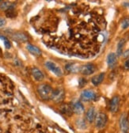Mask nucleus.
Segmentation results:
<instances>
[{
  "label": "nucleus",
  "mask_w": 129,
  "mask_h": 133,
  "mask_svg": "<svg viewBox=\"0 0 129 133\" xmlns=\"http://www.w3.org/2000/svg\"><path fill=\"white\" fill-rule=\"evenodd\" d=\"M96 116H97V113H96L95 108H93V107L90 108L86 115V120L88 121V122H90V123L93 122L96 119Z\"/></svg>",
  "instance_id": "nucleus-12"
},
{
  "label": "nucleus",
  "mask_w": 129,
  "mask_h": 133,
  "mask_svg": "<svg viewBox=\"0 0 129 133\" xmlns=\"http://www.w3.org/2000/svg\"><path fill=\"white\" fill-rule=\"evenodd\" d=\"M104 78H105V73H101L99 75H97L94 77H93L91 79V82L94 86H98L102 82Z\"/></svg>",
  "instance_id": "nucleus-14"
},
{
  "label": "nucleus",
  "mask_w": 129,
  "mask_h": 133,
  "mask_svg": "<svg viewBox=\"0 0 129 133\" xmlns=\"http://www.w3.org/2000/svg\"><path fill=\"white\" fill-rule=\"evenodd\" d=\"M6 17H8V18H13V17H15L16 14L14 11V8H11V9L6 10Z\"/></svg>",
  "instance_id": "nucleus-21"
},
{
  "label": "nucleus",
  "mask_w": 129,
  "mask_h": 133,
  "mask_svg": "<svg viewBox=\"0 0 129 133\" xmlns=\"http://www.w3.org/2000/svg\"><path fill=\"white\" fill-rule=\"evenodd\" d=\"M0 39H2V40L3 41L4 45H5L6 48L10 49V48H11V43H10V40H9L7 37H4V36H2V35H0Z\"/></svg>",
  "instance_id": "nucleus-20"
},
{
  "label": "nucleus",
  "mask_w": 129,
  "mask_h": 133,
  "mask_svg": "<svg viewBox=\"0 0 129 133\" xmlns=\"http://www.w3.org/2000/svg\"><path fill=\"white\" fill-rule=\"evenodd\" d=\"M31 73L33 75V78L37 81H42L44 79V75L43 73L37 68H33L31 70Z\"/></svg>",
  "instance_id": "nucleus-13"
},
{
  "label": "nucleus",
  "mask_w": 129,
  "mask_h": 133,
  "mask_svg": "<svg viewBox=\"0 0 129 133\" xmlns=\"http://www.w3.org/2000/svg\"><path fill=\"white\" fill-rule=\"evenodd\" d=\"M45 66H47V68L48 70H50L56 75H57V76H62L63 75V71H62L61 68L55 63H53L52 61H47L45 63Z\"/></svg>",
  "instance_id": "nucleus-4"
},
{
  "label": "nucleus",
  "mask_w": 129,
  "mask_h": 133,
  "mask_svg": "<svg viewBox=\"0 0 129 133\" xmlns=\"http://www.w3.org/2000/svg\"><path fill=\"white\" fill-rule=\"evenodd\" d=\"M107 121H108V117L106 114L103 113V112H100L97 115L96 119H95V125L98 128H103L106 124H107Z\"/></svg>",
  "instance_id": "nucleus-3"
},
{
  "label": "nucleus",
  "mask_w": 129,
  "mask_h": 133,
  "mask_svg": "<svg viewBox=\"0 0 129 133\" xmlns=\"http://www.w3.org/2000/svg\"><path fill=\"white\" fill-rule=\"evenodd\" d=\"M86 82H87V81L85 78H81L79 80V85L81 87H84V85L86 84Z\"/></svg>",
  "instance_id": "nucleus-24"
},
{
  "label": "nucleus",
  "mask_w": 129,
  "mask_h": 133,
  "mask_svg": "<svg viewBox=\"0 0 129 133\" xmlns=\"http://www.w3.org/2000/svg\"><path fill=\"white\" fill-rule=\"evenodd\" d=\"M120 127L122 133H128L129 131V123L127 120V116L126 114H122L120 119Z\"/></svg>",
  "instance_id": "nucleus-8"
},
{
  "label": "nucleus",
  "mask_w": 129,
  "mask_h": 133,
  "mask_svg": "<svg viewBox=\"0 0 129 133\" xmlns=\"http://www.w3.org/2000/svg\"><path fill=\"white\" fill-rule=\"evenodd\" d=\"M26 48H27V50H28V51H29L31 54H33V55H34V56H39L41 55V51H40V50L37 47H36V46H34V45L28 44V45L26 46Z\"/></svg>",
  "instance_id": "nucleus-15"
},
{
  "label": "nucleus",
  "mask_w": 129,
  "mask_h": 133,
  "mask_svg": "<svg viewBox=\"0 0 129 133\" xmlns=\"http://www.w3.org/2000/svg\"><path fill=\"white\" fill-rule=\"evenodd\" d=\"M38 94L40 97L44 100H48L52 98V95L53 93V90L51 86L47 84H42L38 87L37 89Z\"/></svg>",
  "instance_id": "nucleus-2"
},
{
  "label": "nucleus",
  "mask_w": 129,
  "mask_h": 133,
  "mask_svg": "<svg viewBox=\"0 0 129 133\" xmlns=\"http://www.w3.org/2000/svg\"><path fill=\"white\" fill-rule=\"evenodd\" d=\"M2 53V50H1V48H0V54Z\"/></svg>",
  "instance_id": "nucleus-28"
},
{
  "label": "nucleus",
  "mask_w": 129,
  "mask_h": 133,
  "mask_svg": "<svg viewBox=\"0 0 129 133\" xmlns=\"http://www.w3.org/2000/svg\"><path fill=\"white\" fill-rule=\"evenodd\" d=\"M71 108H72L73 112L76 114H82L84 112V106L79 101H76L75 102H74Z\"/></svg>",
  "instance_id": "nucleus-11"
},
{
  "label": "nucleus",
  "mask_w": 129,
  "mask_h": 133,
  "mask_svg": "<svg viewBox=\"0 0 129 133\" xmlns=\"http://www.w3.org/2000/svg\"><path fill=\"white\" fill-rule=\"evenodd\" d=\"M97 95L93 90H86L82 92L81 94V100L83 102H90L96 98Z\"/></svg>",
  "instance_id": "nucleus-6"
},
{
  "label": "nucleus",
  "mask_w": 129,
  "mask_h": 133,
  "mask_svg": "<svg viewBox=\"0 0 129 133\" xmlns=\"http://www.w3.org/2000/svg\"><path fill=\"white\" fill-rule=\"evenodd\" d=\"M117 63V56L115 53H109L107 57V64L109 68H114Z\"/></svg>",
  "instance_id": "nucleus-9"
},
{
  "label": "nucleus",
  "mask_w": 129,
  "mask_h": 133,
  "mask_svg": "<svg viewBox=\"0 0 129 133\" xmlns=\"http://www.w3.org/2000/svg\"><path fill=\"white\" fill-rule=\"evenodd\" d=\"M76 123H77V124H78V128H82V129H84V128H86V122H85V121L83 120V119H79Z\"/></svg>",
  "instance_id": "nucleus-22"
},
{
  "label": "nucleus",
  "mask_w": 129,
  "mask_h": 133,
  "mask_svg": "<svg viewBox=\"0 0 129 133\" xmlns=\"http://www.w3.org/2000/svg\"><path fill=\"white\" fill-rule=\"evenodd\" d=\"M121 27L124 29H127V28L129 27V18H124L122 21V22H121Z\"/></svg>",
  "instance_id": "nucleus-23"
},
{
  "label": "nucleus",
  "mask_w": 129,
  "mask_h": 133,
  "mask_svg": "<svg viewBox=\"0 0 129 133\" xmlns=\"http://www.w3.org/2000/svg\"><path fill=\"white\" fill-rule=\"evenodd\" d=\"M124 66H125V68L129 69V59L126 60V62L124 63Z\"/></svg>",
  "instance_id": "nucleus-26"
},
{
  "label": "nucleus",
  "mask_w": 129,
  "mask_h": 133,
  "mask_svg": "<svg viewBox=\"0 0 129 133\" xmlns=\"http://www.w3.org/2000/svg\"><path fill=\"white\" fill-rule=\"evenodd\" d=\"M6 25V20L4 18H0V28Z\"/></svg>",
  "instance_id": "nucleus-25"
},
{
  "label": "nucleus",
  "mask_w": 129,
  "mask_h": 133,
  "mask_svg": "<svg viewBox=\"0 0 129 133\" xmlns=\"http://www.w3.org/2000/svg\"><path fill=\"white\" fill-rule=\"evenodd\" d=\"M64 97H65V92H64V90L61 88H58L53 90L51 99H52L56 102H60L63 100Z\"/></svg>",
  "instance_id": "nucleus-7"
},
{
  "label": "nucleus",
  "mask_w": 129,
  "mask_h": 133,
  "mask_svg": "<svg viewBox=\"0 0 129 133\" xmlns=\"http://www.w3.org/2000/svg\"><path fill=\"white\" fill-rule=\"evenodd\" d=\"M124 44H125V40L124 39H121L119 42H118V44H117V53L118 56H120L122 55L123 53V48L124 46Z\"/></svg>",
  "instance_id": "nucleus-19"
},
{
  "label": "nucleus",
  "mask_w": 129,
  "mask_h": 133,
  "mask_svg": "<svg viewBox=\"0 0 129 133\" xmlns=\"http://www.w3.org/2000/svg\"><path fill=\"white\" fill-rule=\"evenodd\" d=\"M119 103H120V97L118 96H115L112 98L110 102V111L112 112H116L118 110L119 108Z\"/></svg>",
  "instance_id": "nucleus-10"
},
{
  "label": "nucleus",
  "mask_w": 129,
  "mask_h": 133,
  "mask_svg": "<svg viewBox=\"0 0 129 133\" xmlns=\"http://www.w3.org/2000/svg\"><path fill=\"white\" fill-rule=\"evenodd\" d=\"M60 111L62 113L65 114L67 116H71L72 113H73V110H72V108L71 105H63L61 106L60 108Z\"/></svg>",
  "instance_id": "nucleus-16"
},
{
  "label": "nucleus",
  "mask_w": 129,
  "mask_h": 133,
  "mask_svg": "<svg viewBox=\"0 0 129 133\" xmlns=\"http://www.w3.org/2000/svg\"><path fill=\"white\" fill-rule=\"evenodd\" d=\"M129 56V50H127V51L124 52V57H127V56Z\"/></svg>",
  "instance_id": "nucleus-27"
},
{
  "label": "nucleus",
  "mask_w": 129,
  "mask_h": 133,
  "mask_svg": "<svg viewBox=\"0 0 129 133\" xmlns=\"http://www.w3.org/2000/svg\"><path fill=\"white\" fill-rule=\"evenodd\" d=\"M14 5H15L14 3H10V2H3V3H2L1 5H0V9L6 11V10H10L11 8H13Z\"/></svg>",
  "instance_id": "nucleus-18"
},
{
  "label": "nucleus",
  "mask_w": 129,
  "mask_h": 133,
  "mask_svg": "<svg viewBox=\"0 0 129 133\" xmlns=\"http://www.w3.org/2000/svg\"><path fill=\"white\" fill-rule=\"evenodd\" d=\"M96 70L95 66L92 63H87L80 66L79 72L84 75H92Z\"/></svg>",
  "instance_id": "nucleus-5"
},
{
  "label": "nucleus",
  "mask_w": 129,
  "mask_h": 133,
  "mask_svg": "<svg viewBox=\"0 0 129 133\" xmlns=\"http://www.w3.org/2000/svg\"><path fill=\"white\" fill-rule=\"evenodd\" d=\"M13 39L20 42H25L28 40L27 37L22 32H17L13 35Z\"/></svg>",
  "instance_id": "nucleus-17"
},
{
  "label": "nucleus",
  "mask_w": 129,
  "mask_h": 133,
  "mask_svg": "<svg viewBox=\"0 0 129 133\" xmlns=\"http://www.w3.org/2000/svg\"><path fill=\"white\" fill-rule=\"evenodd\" d=\"M66 13V29L59 35L48 37L47 45L65 55L83 58L96 56L105 41L102 31L106 22L103 17L86 7H70Z\"/></svg>",
  "instance_id": "nucleus-1"
}]
</instances>
